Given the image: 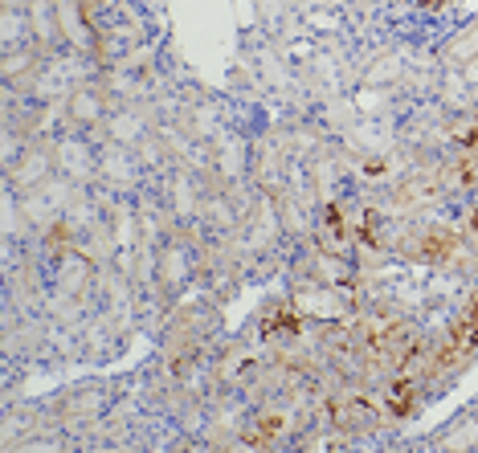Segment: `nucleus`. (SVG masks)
<instances>
[{
  "instance_id": "obj_1",
  "label": "nucleus",
  "mask_w": 478,
  "mask_h": 453,
  "mask_svg": "<svg viewBox=\"0 0 478 453\" xmlns=\"http://www.w3.org/2000/svg\"><path fill=\"white\" fill-rule=\"evenodd\" d=\"M478 356V290L466 298L458 315L450 323V335H446V347H442V364H466V360Z\"/></svg>"
},
{
  "instance_id": "obj_2",
  "label": "nucleus",
  "mask_w": 478,
  "mask_h": 453,
  "mask_svg": "<svg viewBox=\"0 0 478 453\" xmlns=\"http://www.w3.org/2000/svg\"><path fill=\"white\" fill-rule=\"evenodd\" d=\"M331 417L339 429H376V413L368 409L364 396H339L331 400Z\"/></svg>"
},
{
  "instance_id": "obj_3",
  "label": "nucleus",
  "mask_w": 478,
  "mask_h": 453,
  "mask_svg": "<svg viewBox=\"0 0 478 453\" xmlns=\"http://www.w3.org/2000/svg\"><path fill=\"white\" fill-rule=\"evenodd\" d=\"M454 249H458V237H454V229H429L421 237V245H417V253H421L425 262H450Z\"/></svg>"
},
{
  "instance_id": "obj_4",
  "label": "nucleus",
  "mask_w": 478,
  "mask_h": 453,
  "mask_svg": "<svg viewBox=\"0 0 478 453\" xmlns=\"http://www.w3.org/2000/svg\"><path fill=\"white\" fill-rule=\"evenodd\" d=\"M417 400V384L413 380H397L389 388V417H409Z\"/></svg>"
},
{
  "instance_id": "obj_5",
  "label": "nucleus",
  "mask_w": 478,
  "mask_h": 453,
  "mask_svg": "<svg viewBox=\"0 0 478 453\" xmlns=\"http://www.w3.org/2000/svg\"><path fill=\"white\" fill-rule=\"evenodd\" d=\"M299 331V315L291 306H278L270 319H266V335H294Z\"/></svg>"
},
{
  "instance_id": "obj_6",
  "label": "nucleus",
  "mask_w": 478,
  "mask_h": 453,
  "mask_svg": "<svg viewBox=\"0 0 478 453\" xmlns=\"http://www.w3.org/2000/svg\"><path fill=\"white\" fill-rule=\"evenodd\" d=\"M278 429H283V421H278V417H266V421H262V429L254 433V441H270V437H275Z\"/></svg>"
},
{
  "instance_id": "obj_7",
  "label": "nucleus",
  "mask_w": 478,
  "mask_h": 453,
  "mask_svg": "<svg viewBox=\"0 0 478 453\" xmlns=\"http://www.w3.org/2000/svg\"><path fill=\"white\" fill-rule=\"evenodd\" d=\"M413 4H417V9H429V13H434V9H446L450 0H413Z\"/></svg>"
},
{
  "instance_id": "obj_8",
  "label": "nucleus",
  "mask_w": 478,
  "mask_h": 453,
  "mask_svg": "<svg viewBox=\"0 0 478 453\" xmlns=\"http://www.w3.org/2000/svg\"><path fill=\"white\" fill-rule=\"evenodd\" d=\"M470 229H474V233H478V213H474V221H470Z\"/></svg>"
}]
</instances>
